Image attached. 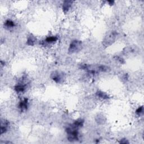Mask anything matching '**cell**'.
Instances as JSON below:
<instances>
[{"mask_svg":"<svg viewBox=\"0 0 144 144\" xmlns=\"http://www.w3.org/2000/svg\"><path fill=\"white\" fill-rule=\"evenodd\" d=\"M78 128L73 125H72L66 129L68 135V139L70 141H77L78 140Z\"/></svg>","mask_w":144,"mask_h":144,"instance_id":"1","label":"cell"},{"mask_svg":"<svg viewBox=\"0 0 144 144\" xmlns=\"http://www.w3.org/2000/svg\"><path fill=\"white\" fill-rule=\"evenodd\" d=\"M82 46V42L78 40H74L71 42L69 52L70 53H75L80 50Z\"/></svg>","mask_w":144,"mask_h":144,"instance_id":"2","label":"cell"},{"mask_svg":"<svg viewBox=\"0 0 144 144\" xmlns=\"http://www.w3.org/2000/svg\"><path fill=\"white\" fill-rule=\"evenodd\" d=\"M28 108V98H24L22 101L19 102V108L21 112H24L27 110Z\"/></svg>","mask_w":144,"mask_h":144,"instance_id":"3","label":"cell"},{"mask_svg":"<svg viewBox=\"0 0 144 144\" xmlns=\"http://www.w3.org/2000/svg\"><path fill=\"white\" fill-rule=\"evenodd\" d=\"M9 126V122L3 120V121H1V133L3 134L6 133L7 131V128Z\"/></svg>","mask_w":144,"mask_h":144,"instance_id":"4","label":"cell"},{"mask_svg":"<svg viewBox=\"0 0 144 144\" xmlns=\"http://www.w3.org/2000/svg\"><path fill=\"white\" fill-rule=\"evenodd\" d=\"M51 78H52V80L55 82L59 83L60 82V81H62L63 80V76L58 72H55L51 75Z\"/></svg>","mask_w":144,"mask_h":144,"instance_id":"5","label":"cell"},{"mask_svg":"<svg viewBox=\"0 0 144 144\" xmlns=\"http://www.w3.org/2000/svg\"><path fill=\"white\" fill-rule=\"evenodd\" d=\"M72 1H64V2L63 5V11H64L65 13H66V11H68L69 10V9L70 8L71 6H72Z\"/></svg>","mask_w":144,"mask_h":144,"instance_id":"6","label":"cell"},{"mask_svg":"<svg viewBox=\"0 0 144 144\" xmlns=\"http://www.w3.org/2000/svg\"><path fill=\"white\" fill-rule=\"evenodd\" d=\"M96 96L103 100H106L109 98V96H108V95L105 93V92L101 91H98L96 92Z\"/></svg>","mask_w":144,"mask_h":144,"instance_id":"7","label":"cell"},{"mask_svg":"<svg viewBox=\"0 0 144 144\" xmlns=\"http://www.w3.org/2000/svg\"><path fill=\"white\" fill-rule=\"evenodd\" d=\"M14 89L17 92H22L25 89V86L23 84H18L15 86Z\"/></svg>","mask_w":144,"mask_h":144,"instance_id":"8","label":"cell"},{"mask_svg":"<svg viewBox=\"0 0 144 144\" xmlns=\"http://www.w3.org/2000/svg\"><path fill=\"white\" fill-rule=\"evenodd\" d=\"M5 25L6 28H13L15 27V23L14 21L10 20H8L6 21L5 23Z\"/></svg>","mask_w":144,"mask_h":144,"instance_id":"9","label":"cell"},{"mask_svg":"<svg viewBox=\"0 0 144 144\" xmlns=\"http://www.w3.org/2000/svg\"><path fill=\"white\" fill-rule=\"evenodd\" d=\"M58 37L56 36H52V37H48L46 39V41L47 43H52L54 42H56V41L58 40Z\"/></svg>","mask_w":144,"mask_h":144,"instance_id":"10","label":"cell"},{"mask_svg":"<svg viewBox=\"0 0 144 144\" xmlns=\"http://www.w3.org/2000/svg\"><path fill=\"white\" fill-rule=\"evenodd\" d=\"M27 43H28V45H29V46H33V45L34 44V39L32 38L31 37H29L27 41Z\"/></svg>","mask_w":144,"mask_h":144,"instance_id":"11","label":"cell"},{"mask_svg":"<svg viewBox=\"0 0 144 144\" xmlns=\"http://www.w3.org/2000/svg\"><path fill=\"white\" fill-rule=\"evenodd\" d=\"M143 113V106H141V107H139L136 111V113L137 115H140L141 114Z\"/></svg>","mask_w":144,"mask_h":144,"instance_id":"12","label":"cell"},{"mask_svg":"<svg viewBox=\"0 0 144 144\" xmlns=\"http://www.w3.org/2000/svg\"><path fill=\"white\" fill-rule=\"evenodd\" d=\"M120 143L121 144H128L129 143L127 141V140H126V139H123V140H121V142H120Z\"/></svg>","mask_w":144,"mask_h":144,"instance_id":"13","label":"cell"}]
</instances>
